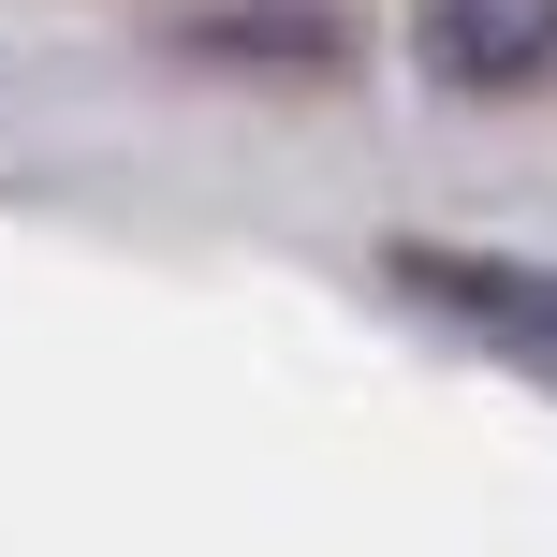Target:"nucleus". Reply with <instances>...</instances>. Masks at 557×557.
Returning a JSON list of instances; mask_svg holds the SVG:
<instances>
[{"instance_id": "2", "label": "nucleus", "mask_w": 557, "mask_h": 557, "mask_svg": "<svg viewBox=\"0 0 557 557\" xmlns=\"http://www.w3.org/2000/svg\"><path fill=\"white\" fill-rule=\"evenodd\" d=\"M411 59L441 88H543L557 74V0H425V29H411Z\"/></svg>"}, {"instance_id": "1", "label": "nucleus", "mask_w": 557, "mask_h": 557, "mask_svg": "<svg viewBox=\"0 0 557 557\" xmlns=\"http://www.w3.org/2000/svg\"><path fill=\"white\" fill-rule=\"evenodd\" d=\"M382 294L411 308V323H441L455 352H499L529 367V382H557V264H513V250H425V235H396L382 250Z\"/></svg>"}]
</instances>
